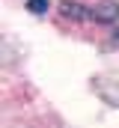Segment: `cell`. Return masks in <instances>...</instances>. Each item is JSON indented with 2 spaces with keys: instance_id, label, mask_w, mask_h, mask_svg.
I'll return each instance as SVG.
<instances>
[{
  "instance_id": "cell-3",
  "label": "cell",
  "mask_w": 119,
  "mask_h": 128,
  "mask_svg": "<svg viewBox=\"0 0 119 128\" xmlns=\"http://www.w3.org/2000/svg\"><path fill=\"white\" fill-rule=\"evenodd\" d=\"M27 9L33 15H45L48 12V0H27Z\"/></svg>"
},
{
  "instance_id": "cell-1",
  "label": "cell",
  "mask_w": 119,
  "mask_h": 128,
  "mask_svg": "<svg viewBox=\"0 0 119 128\" xmlns=\"http://www.w3.org/2000/svg\"><path fill=\"white\" fill-rule=\"evenodd\" d=\"M89 18H92L95 24H113L119 18V6L116 3H98V6L89 9Z\"/></svg>"
},
{
  "instance_id": "cell-2",
  "label": "cell",
  "mask_w": 119,
  "mask_h": 128,
  "mask_svg": "<svg viewBox=\"0 0 119 128\" xmlns=\"http://www.w3.org/2000/svg\"><path fill=\"white\" fill-rule=\"evenodd\" d=\"M60 15L66 21H84V18H89V9L84 3H78V0H62L60 3Z\"/></svg>"
}]
</instances>
